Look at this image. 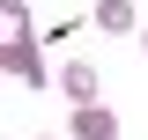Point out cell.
<instances>
[{
	"label": "cell",
	"mask_w": 148,
	"mask_h": 140,
	"mask_svg": "<svg viewBox=\"0 0 148 140\" xmlns=\"http://www.w3.org/2000/svg\"><path fill=\"white\" fill-rule=\"evenodd\" d=\"M74 140H119V118L104 103H74Z\"/></svg>",
	"instance_id": "1"
},
{
	"label": "cell",
	"mask_w": 148,
	"mask_h": 140,
	"mask_svg": "<svg viewBox=\"0 0 148 140\" xmlns=\"http://www.w3.org/2000/svg\"><path fill=\"white\" fill-rule=\"evenodd\" d=\"M59 88H67L74 103H96V67L89 59H67V67H59Z\"/></svg>",
	"instance_id": "2"
},
{
	"label": "cell",
	"mask_w": 148,
	"mask_h": 140,
	"mask_svg": "<svg viewBox=\"0 0 148 140\" xmlns=\"http://www.w3.org/2000/svg\"><path fill=\"white\" fill-rule=\"evenodd\" d=\"M8 74H15V81H30V88H45V59H37V44H8Z\"/></svg>",
	"instance_id": "3"
},
{
	"label": "cell",
	"mask_w": 148,
	"mask_h": 140,
	"mask_svg": "<svg viewBox=\"0 0 148 140\" xmlns=\"http://www.w3.org/2000/svg\"><path fill=\"white\" fill-rule=\"evenodd\" d=\"M96 30H104V37H126V30H141V22H133V0H96Z\"/></svg>",
	"instance_id": "4"
},
{
	"label": "cell",
	"mask_w": 148,
	"mask_h": 140,
	"mask_svg": "<svg viewBox=\"0 0 148 140\" xmlns=\"http://www.w3.org/2000/svg\"><path fill=\"white\" fill-rule=\"evenodd\" d=\"M0 30L8 44H30V0H0Z\"/></svg>",
	"instance_id": "5"
},
{
	"label": "cell",
	"mask_w": 148,
	"mask_h": 140,
	"mask_svg": "<svg viewBox=\"0 0 148 140\" xmlns=\"http://www.w3.org/2000/svg\"><path fill=\"white\" fill-rule=\"evenodd\" d=\"M141 52H148V30H141Z\"/></svg>",
	"instance_id": "6"
},
{
	"label": "cell",
	"mask_w": 148,
	"mask_h": 140,
	"mask_svg": "<svg viewBox=\"0 0 148 140\" xmlns=\"http://www.w3.org/2000/svg\"><path fill=\"white\" fill-rule=\"evenodd\" d=\"M37 140H52V133H37Z\"/></svg>",
	"instance_id": "7"
}]
</instances>
